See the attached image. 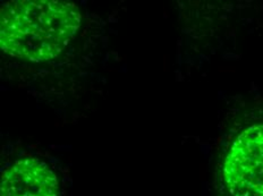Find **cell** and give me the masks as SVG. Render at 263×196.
I'll use <instances>...</instances> for the list:
<instances>
[{"label": "cell", "mask_w": 263, "mask_h": 196, "mask_svg": "<svg viewBox=\"0 0 263 196\" xmlns=\"http://www.w3.org/2000/svg\"><path fill=\"white\" fill-rule=\"evenodd\" d=\"M0 196H59V182L46 162L23 158L3 172Z\"/></svg>", "instance_id": "3957f363"}, {"label": "cell", "mask_w": 263, "mask_h": 196, "mask_svg": "<svg viewBox=\"0 0 263 196\" xmlns=\"http://www.w3.org/2000/svg\"><path fill=\"white\" fill-rule=\"evenodd\" d=\"M223 196H263V106L233 136L219 167Z\"/></svg>", "instance_id": "7a4b0ae2"}, {"label": "cell", "mask_w": 263, "mask_h": 196, "mask_svg": "<svg viewBox=\"0 0 263 196\" xmlns=\"http://www.w3.org/2000/svg\"><path fill=\"white\" fill-rule=\"evenodd\" d=\"M82 16L75 4L57 0H14L2 6L0 47L7 54L32 63L62 53L74 39Z\"/></svg>", "instance_id": "6da1fadb"}]
</instances>
